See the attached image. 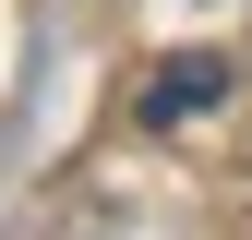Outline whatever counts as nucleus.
Returning a JSON list of instances; mask_svg holds the SVG:
<instances>
[{"label":"nucleus","instance_id":"1","mask_svg":"<svg viewBox=\"0 0 252 240\" xmlns=\"http://www.w3.org/2000/svg\"><path fill=\"white\" fill-rule=\"evenodd\" d=\"M216 96H228V60H216V48H192V60H168V72L144 84V120H156V132H180V120H192V108H216Z\"/></svg>","mask_w":252,"mask_h":240}]
</instances>
